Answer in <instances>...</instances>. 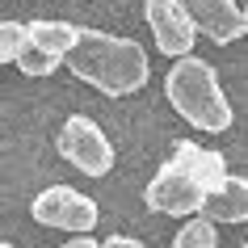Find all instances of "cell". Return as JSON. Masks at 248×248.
<instances>
[{"instance_id":"obj_1","label":"cell","mask_w":248,"mask_h":248,"mask_svg":"<svg viewBox=\"0 0 248 248\" xmlns=\"http://www.w3.org/2000/svg\"><path fill=\"white\" fill-rule=\"evenodd\" d=\"M80 80H89L93 89L109 97H126L147 84V55L139 42L105 34V30H80L76 46L63 59Z\"/></svg>"},{"instance_id":"obj_2","label":"cell","mask_w":248,"mask_h":248,"mask_svg":"<svg viewBox=\"0 0 248 248\" xmlns=\"http://www.w3.org/2000/svg\"><path fill=\"white\" fill-rule=\"evenodd\" d=\"M164 93H169L172 109L185 118V122H194L198 131H210V135H223L232 126V105L223 97L219 89V76H215V67L206 59H198V55H181L172 72L164 76Z\"/></svg>"},{"instance_id":"obj_3","label":"cell","mask_w":248,"mask_h":248,"mask_svg":"<svg viewBox=\"0 0 248 248\" xmlns=\"http://www.w3.org/2000/svg\"><path fill=\"white\" fill-rule=\"evenodd\" d=\"M210 189L202 181H198L194 172L185 169V164H177V160H164V169L152 177V185L143 189V202L156 215H202V206H206Z\"/></svg>"},{"instance_id":"obj_4","label":"cell","mask_w":248,"mask_h":248,"mask_svg":"<svg viewBox=\"0 0 248 248\" xmlns=\"http://www.w3.org/2000/svg\"><path fill=\"white\" fill-rule=\"evenodd\" d=\"M55 147H59V156H63L72 169L89 172V177H105V172L114 169V147H109L105 131L84 114H72L63 126H59Z\"/></svg>"},{"instance_id":"obj_5","label":"cell","mask_w":248,"mask_h":248,"mask_svg":"<svg viewBox=\"0 0 248 248\" xmlns=\"http://www.w3.org/2000/svg\"><path fill=\"white\" fill-rule=\"evenodd\" d=\"M30 215L34 223L42 227H59V232H93L97 227V202L89 194H80L72 185H51V189H42L34 202H30Z\"/></svg>"},{"instance_id":"obj_6","label":"cell","mask_w":248,"mask_h":248,"mask_svg":"<svg viewBox=\"0 0 248 248\" xmlns=\"http://www.w3.org/2000/svg\"><path fill=\"white\" fill-rule=\"evenodd\" d=\"M143 13H147L152 34H156L160 55H177V59H181V55H194V38L202 30H198V21L189 17L185 0H147Z\"/></svg>"},{"instance_id":"obj_7","label":"cell","mask_w":248,"mask_h":248,"mask_svg":"<svg viewBox=\"0 0 248 248\" xmlns=\"http://www.w3.org/2000/svg\"><path fill=\"white\" fill-rule=\"evenodd\" d=\"M185 9L198 21V30L219 46L248 34V17H244V9H235V0H185Z\"/></svg>"},{"instance_id":"obj_8","label":"cell","mask_w":248,"mask_h":248,"mask_svg":"<svg viewBox=\"0 0 248 248\" xmlns=\"http://www.w3.org/2000/svg\"><path fill=\"white\" fill-rule=\"evenodd\" d=\"M202 215L215 223H248V177H232L227 172V181L219 189H210Z\"/></svg>"},{"instance_id":"obj_9","label":"cell","mask_w":248,"mask_h":248,"mask_svg":"<svg viewBox=\"0 0 248 248\" xmlns=\"http://www.w3.org/2000/svg\"><path fill=\"white\" fill-rule=\"evenodd\" d=\"M172 160L185 164L206 189H219V185L227 181V164H223L219 152H206V147H194V143H177L172 147Z\"/></svg>"},{"instance_id":"obj_10","label":"cell","mask_w":248,"mask_h":248,"mask_svg":"<svg viewBox=\"0 0 248 248\" xmlns=\"http://www.w3.org/2000/svg\"><path fill=\"white\" fill-rule=\"evenodd\" d=\"M30 38L38 42V46H46V51H55V55H63V59H67V51H72L76 38H80V26L42 17V21H30Z\"/></svg>"},{"instance_id":"obj_11","label":"cell","mask_w":248,"mask_h":248,"mask_svg":"<svg viewBox=\"0 0 248 248\" xmlns=\"http://www.w3.org/2000/svg\"><path fill=\"white\" fill-rule=\"evenodd\" d=\"M215 244H219V232H215V219H206V215L189 219L172 240V248H215Z\"/></svg>"},{"instance_id":"obj_12","label":"cell","mask_w":248,"mask_h":248,"mask_svg":"<svg viewBox=\"0 0 248 248\" xmlns=\"http://www.w3.org/2000/svg\"><path fill=\"white\" fill-rule=\"evenodd\" d=\"M59 63H63V55H55V51H46V46H38L34 38H30V46L21 51V59H17V67H21L26 76H51Z\"/></svg>"},{"instance_id":"obj_13","label":"cell","mask_w":248,"mask_h":248,"mask_svg":"<svg viewBox=\"0 0 248 248\" xmlns=\"http://www.w3.org/2000/svg\"><path fill=\"white\" fill-rule=\"evenodd\" d=\"M26 46H30V26H21V21H0V59L4 63H17Z\"/></svg>"},{"instance_id":"obj_14","label":"cell","mask_w":248,"mask_h":248,"mask_svg":"<svg viewBox=\"0 0 248 248\" xmlns=\"http://www.w3.org/2000/svg\"><path fill=\"white\" fill-rule=\"evenodd\" d=\"M101 248H147V244L143 240H131V235H109Z\"/></svg>"},{"instance_id":"obj_15","label":"cell","mask_w":248,"mask_h":248,"mask_svg":"<svg viewBox=\"0 0 248 248\" xmlns=\"http://www.w3.org/2000/svg\"><path fill=\"white\" fill-rule=\"evenodd\" d=\"M63 248H101V244H93V235L84 232V235H76V240H67Z\"/></svg>"},{"instance_id":"obj_16","label":"cell","mask_w":248,"mask_h":248,"mask_svg":"<svg viewBox=\"0 0 248 248\" xmlns=\"http://www.w3.org/2000/svg\"><path fill=\"white\" fill-rule=\"evenodd\" d=\"M0 248H17V244H9V240H4V244H0Z\"/></svg>"},{"instance_id":"obj_17","label":"cell","mask_w":248,"mask_h":248,"mask_svg":"<svg viewBox=\"0 0 248 248\" xmlns=\"http://www.w3.org/2000/svg\"><path fill=\"white\" fill-rule=\"evenodd\" d=\"M244 17H248V4H244Z\"/></svg>"},{"instance_id":"obj_18","label":"cell","mask_w":248,"mask_h":248,"mask_svg":"<svg viewBox=\"0 0 248 248\" xmlns=\"http://www.w3.org/2000/svg\"><path fill=\"white\" fill-rule=\"evenodd\" d=\"M244 248H248V244H244Z\"/></svg>"}]
</instances>
